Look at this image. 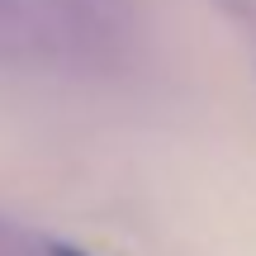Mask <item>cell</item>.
I'll use <instances>...</instances> for the list:
<instances>
[{
    "label": "cell",
    "instance_id": "obj_1",
    "mask_svg": "<svg viewBox=\"0 0 256 256\" xmlns=\"http://www.w3.org/2000/svg\"><path fill=\"white\" fill-rule=\"evenodd\" d=\"M48 256H90V252L72 247V242H48Z\"/></svg>",
    "mask_w": 256,
    "mask_h": 256
}]
</instances>
